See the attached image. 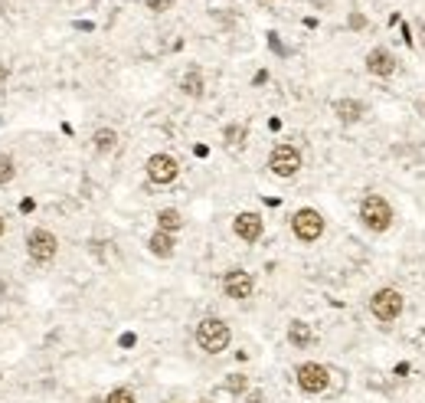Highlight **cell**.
Here are the masks:
<instances>
[{
	"instance_id": "cell-22",
	"label": "cell",
	"mask_w": 425,
	"mask_h": 403,
	"mask_svg": "<svg viewBox=\"0 0 425 403\" xmlns=\"http://www.w3.org/2000/svg\"><path fill=\"white\" fill-rule=\"evenodd\" d=\"M144 3H148V10H167L170 3H173V0H144Z\"/></svg>"
},
{
	"instance_id": "cell-19",
	"label": "cell",
	"mask_w": 425,
	"mask_h": 403,
	"mask_svg": "<svg viewBox=\"0 0 425 403\" xmlns=\"http://www.w3.org/2000/svg\"><path fill=\"white\" fill-rule=\"evenodd\" d=\"M10 177H13V161H10V154H0V184H10Z\"/></svg>"
},
{
	"instance_id": "cell-21",
	"label": "cell",
	"mask_w": 425,
	"mask_h": 403,
	"mask_svg": "<svg viewBox=\"0 0 425 403\" xmlns=\"http://www.w3.org/2000/svg\"><path fill=\"white\" fill-rule=\"evenodd\" d=\"M242 138H245V128H239V125H229V128H226V142L229 144H242Z\"/></svg>"
},
{
	"instance_id": "cell-27",
	"label": "cell",
	"mask_w": 425,
	"mask_h": 403,
	"mask_svg": "<svg viewBox=\"0 0 425 403\" xmlns=\"http://www.w3.org/2000/svg\"><path fill=\"white\" fill-rule=\"evenodd\" d=\"M92 403H105V400H92Z\"/></svg>"
},
{
	"instance_id": "cell-26",
	"label": "cell",
	"mask_w": 425,
	"mask_h": 403,
	"mask_svg": "<svg viewBox=\"0 0 425 403\" xmlns=\"http://www.w3.org/2000/svg\"><path fill=\"white\" fill-rule=\"evenodd\" d=\"M422 43H425V23H422Z\"/></svg>"
},
{
	"instance_id": "cell-3",
	"label": "cell",
	"mask_w": 425,
	"mask_h": 403,
	"mask_svg": "<svg viewBox=\"0 0 425 403\" xmlns=\"http://www.w3.org/2000/svg\"><path fill=\"white\" fill-rule=\"evenodd\" d=\"M403 305H405L403 295L396 292V289H380V292L370 298V312L380 318V321H396V318L403 315Z\"/></svg>"
},
{
	"instance_id": "cell-15",
	"label": "cell",
	"mask_w": 425,
	"mask_h": 403,
	"mask_svg": "<svg viewBox=\"0 0 425 403\" xmlns=\"http://www.w3.org/2000/svg\"><path fill=\"white\" fill-rule=\"evenodd\" d=\"M157 227L164 229V233H173V229H180L183 227V220L177 210H160L157 213Z\"/></svg>"
},
{
	"instance_id": "cell-24",
	"label": "cell",
	"mask_w": 425,
	"mask_h": 403,
	"mask_svg": "<svg viewBox=\"0 0 425 403\" xmlns=\"http://www.w3.org/2000/svg\"><path fill=\"white\" fill-rule=\"evenodd\" d=\"M245 403H262V393H252V397H249Z\"/></svg>"
},
{
	"instance_id": "cell-14",
	"label": "cell",
	"mask_w": 425,
	"mask_h": 403,
	"mask_svg": "<svg viewBox=\"0 0 425 403\" xmlns=\"http://www.w3.org/2000/svg\"><path fill=\"white\" fill-rule=\"evenodd\" d=\"M150 252H154V256H170V252H173V236H170V233H164V229H157V233H154V236H150Z\"/></svg>"
},
{
	"instance_id": "cell-10",
	"label": "cell",
	"mask_w": 425,
	"mask_h": 403,
	"mask_svg": "<svg viewBox=\"0 0 425 403\" xmlns=\"http://www.w3.org/2000/svg\"><path fill=\"white\" fill-rule=\"evenodd\" d=\"M233 227H235V236L245 243H255L262 236V217L258 213H239Z\"/></svg>"
},
{
	"instance_id": "cell-16",
	"label": "cell",
	"mask_w": 425,
	"mask_h": 403,
	"mask_svg": "<svg viewBox=\"0 0 425 403\" xmlns=\"http://www.w3.org/2000/svg\"><path fill=\"white\" fill-rule=\"evenodd\" d=\"M95 148L102 154H108V151H115L118 148V135L111 128H102V131H95Z\"/></svg>"
},
{
	"instance_id": "cell-8",
	"label": "cell",
	"mask_w": 425,
	"mask_h": 403,
	"mask_svg": "<svg viewBox=\"0 0 425 403\" xmlns=\"http://www.w3.org/2000/svg\"><path fill=\"white\" fill-rule=\"evenodd\" d=\"M177 161L170 158V154H154L148 161V177L154 184H170V181H177Z\"/></svg>"
},
{
	"instance_id": "cell-23",
	"label": "cell",
	"mask_w": 425,
	"mask_h": 403,
	"mask_svg": "<svg viewBox=\"0 0 425 403\" xmlns=\"http://www.w3.org/2000/svg\"><path fill=\"white\" fill-rule=\"evenodd\" d=\"M7 79H10V66L0 63V82H7Z\"/></svg>"
},
{
	"instance_id": "cell-11",
	"label": "cell",
	"mask_w": 425,
	"mask_h": 403,
	"mask_svg": "<svg viewBox=\"0 0 425 403\" xmlns=\"http://www.w3.org/2000/svg\"><path fill=\"white\" fill-rule=\"evenodd\" d=\"M366 69H370L373 76H393L396 73L393 53H386V50H373V53L366 56Z\"/></svg>"
},
{
	"instance_id": "cell-17",
	"label": "cell",
	"mask_w": 425,
	"mask_h": 403,
	"mask_svg": "<svg viewBox=\"0 0 425 403\" xmlns=\"http://www.w3.org/2000/svg\"><path fill=\"white\" fill-rule=\"evenodd\" d=\"M183 92H187V96H203V76L200 73H196V69H190V73H187V76H183Z\"/></svg>"
},
{
	"instance_id": "cell-18",
	"label": "cell",
	"mask_w": 425,
	"mask_h": 403,
	"mask_svg": "<svg viewBox=\"0 0 425 403\" xmlns=\"http://www.w3.org/2000/svg\"><path fill=\"white\" fill-rule=\"evenodd\" d=\"M249 381H245V374H229V381H226V390L229 393H245Z\"/></svg>"
},
{
	"instance_id": "cell-5",
	"label": "cell",
	"mask_w": 425,
	"mask_h": 403,
	"mask_svg": "<svg viewBox=\"0 0 425 403\" xmlns=\"http://www.w3.org/2000/svg\"><path fill=\"white\" fill-rule=\"evenodd\" d=\"M268 167H272V174H278V177H291L301 171V154H298V148H291V144H278L275 151H272V158H268Z\"/></svg>"
},
{
	"instance_id": "cell-9",
	"label": "cell",
	"mask_w": 425,
	"mask_h": 403,
	"mask_svg": "<svg viewBox=\"0 0 425 403\" xmlns=\"http://www.w3.org/2000/svg\"><path fill=\"white\" fill-rule=\"evenodd\" d=\"M223 289H226V295H229V298H239V302H242V298H249V295H252L255 282H252V275H249V273L233 269V273H226Z\"/></svg>"
},
{
	"instance_id": "cell-13",
	"label": "cell",
	"mask_w": 425,
	"mask_h": 403,
	"mask_svg": "<svg viewBox=\"0 0 425 403\" xmlns=\"http://www.w3.org/2000/svg\"><path fill=\"white\" fill-rule=\"evenodd\" d=\"M334 112H337L340 121H357L363 115V105L360 102H353V98H340L337 105H334Z\"/></svg>"
},
{
	"instance_id": "cell-7",
	"label": "cell",
	"mask_w": 425,
	"mask_h": 403,
	"mask_svg": "<svg viewBox=\"0 0 425 403\" xmlns=\"http://www.w3.org/2000/svg\"><path fill=\"white\" fill-rule=\"evenodd\" d=\"M26 250L36 262H49L59 250V243H56L53 233H46V229H33L30 236H26Z\"/></svg>"
},
{
	"instance_id": "cell-12",
	"label": "cell",
	"mask_w": 425,
	"mask_h": 403,
	"mask_svg": "<svg viewBox=\"0 0 425 403\" xmlns=\"http://www.w3.org/2000/svg\"><path fill=\"white\" fill-rule=\"evenodd\" d=\"M288 341H291L295 348H308L311 341H314V331H311L304 321H291V325H288Z\"/></svg>"
},
{
	"instance_id": "cell-1",
	"label": "cell",
	"mask_w": 425,
	"mask_h": 403,
	"mask_svg": "<svg viewBox=\"0 0 425 403\" xmlns=\"http://www.w3.org/2000/svg\"><path fill=\"white\" fill-rule=\"evenodd\" d=\"M229 325L219 321V318H203L196 325V344H200L206 354H219V351L229 348Z\"/></svg>"
},
{
	"instance_id": "cell-25",
	"label": "cell",
	"mask_w": 425,
	"mask_h": 403,
	"mask_svg": "<svg viewBox=\"0 0 425 403\" xmlns=\"http://www.w3.org/2000/svg\"><path fill=\"white\" fill-rule=\"evenodd\" d=\"M0 236H3V217H0Z\"/></svg>"
},
{
	"instance_id": "cell-6",
	"label": "cell",
	"mask_w": 425,
	"mask_h": 403,
	"mask_svg": "<svg viewBox=\"0 0 425 403\" xmlns=\"http://www.w3.org/2000/svg\"><path fill=\"white\" fill-rule=\"evenodd\" d=\"M327 383H330V374L327 367H320V364H301L298 367V387L304 393H320V390H327Z\"/></svg>"
},
{
	"instance_id": "cell-2",
	"label": "cell",
	"mask_w": 425,
	"mask_h": 403,
	"mask_svg": "<svg viewBox=\"0 0 425 403\" xmlns=\"http://www.w3.org/2000/svg\"><path fill=\"white\" fill-rule=\"evenodd\" d=\"M360 220L373 233H382V229H389V223H393V207L380 194H370V197H363V204H360Z\"/></svg>"
},
{
	"instance_id": "cell-20",
	"label": "cell",
	"mask_w": 425,
	"mask_h": 403,
	"mask_svg": "<svg viewBox=\"0 0 425 403\" xmlns=\"http://www.w3.org/2000/svg\"><path fill=\"white\" fill-rule=\"evenodd\" d=\"M105 403H134V393L125 390V387H118V390H111L105 397Z\"/></svg>"
},
{
	"instance_id": "cell-4",
	"label": "cell",
	"mask_w": 425,
	"mask_h": 403,
	"mask_svg": "<svg viewBox=\"0 0 425 403\" xmlns=\"http://www.w3.org/2000/svg\"><path fill=\"white\" fill-rule=\"evenodd\" d=\"M291 229H295V236L301 243H314L324 233V217H320L318 210H298L295 217H291Z\"/></svg>"
}]
</instances>
